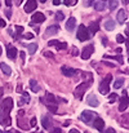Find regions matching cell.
<instances>
[{"label": "cell", "instance_id": "6da1fadb", "mask_svg": "<svg viewBox=\"0 0 129 133\" xmlns=\"http://www.w3.org/2000/svg\"><path fill=\"white\" fill-rule=\"evenodd\" d=\"M92 34H90V31H89V29H86L84 25H80L79 26V29H78V39L80 40V42H85V40H88L89 38H92L90 36Z\"/></svg>", "mask_w": 129, "mask_h": 133}, {"label": "cell", "instance_id": "7a4b0ae2", "mask_svg": "<svg viewBox=\"0 0 129 133\" xmlns=\"http://www.w3.org/2000/svg\"><path fill=\"white\" fill-rule=\"evenodd\" d=\"M111 80H112V76H111L110 74L103 78V80H102L101 84H99V93H101V94H107V93H108V89H110L108 87H110Z\"/></svg>", "mask_w": 129, "mask_h": 133}, {"label": "cell", "instance_id": "3957f363", "mask_svg": "<svg viewBox=\"0 0 129 133\" xmlns=\"http://www.w3.org/2000/svg\"><path fill=\"white\" fill-rule=\"evenodd\" d=\"M98 115L94 112V111H90V110H85V111H83V114H82V120L84 122V123H86V124H90L96 118H97Z\"/></svg>", "mask_w": 129, "mask_h": 133}, {"label": "cell", "instance_id": "277c9868", "mask_svg": "<svg viewBox=\"0 0 129 133\" xmlns=\"http://www.w3.org/2000/svg\"><path fill=\"white\" fill-rule=\"evenodd\" d=\"M12 109H13V99H12L10 97L4 98L3 102H1V111H4V112H6V114H10Z\"/></svg>", "mask_w": 129, "mask_h": 133}, {"label": "cell", "instance_id": "5b68a950", "mask_svg": "<svg viewBox=\"0 0 129 133\" xmlns=\"http://www.w3.org/2000/svg\"><path fill=\"white\" fill-rule=\"evenodd\" d=\"M86 89H88V83L79 84V85L76 87V89H75V92H74V96H75L78 99H82L83 96H84V93L86 92Z\"/></svg>", "mask_w": 129, "mask_h": 133}, {"label": "cell", "instance_id": "8992f818", "mask_svg": "<svg viewBox=\"0 0 129 133\" xmlns=\"http://www.w3.org/2000/svg\"><path fill=\"white\" fill-rule=\"evenodd\" d=\"M128 105H129V97H128V94H127V90H124V92H123V97H121V99H120L119 111H124V110L128 107Z\"/></svg>", "mask_w": 129, "mask_h": 133}, {"label": "cell", "instance_id": "52a82bcc", "mask_svg": "<svg viewBox=\"0 0 129 133\" xmlns=\"http://www.w3.org/2000/svg\"><path fill=\"white\" fill-rule=\"evenodd\" d=\"M0 123L5 127H9L12 124V119H10V115L4 112V111H0Z\"/></svg>", "mask_w": 129, "mask_h": 133}, {"label": "cell", "instance_id": "ba28073f", "mask_svg": "<svg viewBox=\"0 0 129 133\" xmlns=\"http://www.w3.org/2000/svg\"><path fill=\"white\" fill-rule=\"evenodd\" d=\"M93 52H94V45H88L85 46L84 49H83V53H82V58L83 59H88L92 54H93Z\"/></svg>", "mask_w": 129, "mask_h": 133}, {"label": "cell", "instance_id": "9c48e42d", "mask_svg": "<svg viewBox=\"0 0 129 133\" xmlns=\"http://www.w3.org/2000/svg\"><path fill=\"white\" fill-rule=\"evenodd\" d=\"M36 0H27L26 1V5H25V12L26 13H31L36 9Z\"/></svg>", "mask_w": 129, "mask_h": 133}, {"label": "cell", "instance_id": "30bf717a", "mask_svg": "<svg viewBox=\"0 0 129 133\" xmlns=\"http://www.w3.org/2000/svg\"><path fill=\"white\" fill-rule=\"evenodd\" d=\"M61 71H62V74H63L65 76H67V78H71V76H74V75L76 74V70H75V69L67 67V66H62Z\"/></svg>", "mask_w": 129, "mask_h": 133}, {"label": "cell", "instance_id": "8fae6325", "mask_svg": "<svg viewBox=\"0 0 129 133\" xmlns=\"http://www.w3.org/2000/svg\"><path fill=\"white\" fill-rule=\"evenodd\" d=\"M48 45H49V46H53V45H54L58 50L67 48V43H61V42H58V40H49V42H48Z\"/></svg>", "mask_w": 129, "mask_h": 133}, {"label": "cell", "instance_id": "7c38bea8", "mask_svg": "<svg viewBox=\"0 0 129 133\" xmlns=\"http://www.w3.org/2000/svg\"><path fill=\"white\" fill-rule=\"evenodd\" d=\"M93 127L101 132V131H103V128H105V122H103L99 116H97V118L94 119V122H93Z\"/></svg>", "mask_w": 129, "mask_h": 133}, {"label": "cell", "instance_id": "4fadbf2b", "mask_svg": "<svg viewBox=\"0 0 129 133\" xmlns=\"http://www.w3.org/2000/svg\"><path fill=\"white\" fill-rule=\"evenodd\" d=\"M127 12H125V9H119V12H118V16H116V19H118V22L119 23H124L125 21H127Z\"/></svg>", "mask_w": 129, "mask_h": 133}, {"label": "cell", "instance_id": "5bb4252c", "mask_svg": "<svg viewBox=\"0 0 129 133\" xmlns=\"http://www.w3.org/2000/svg\"><path fill=\"white\" fill-rule=\"evenodd\" d=\"M32 22H36V23H42L45 21V16H44L42 12H36V13H34V16H32Z\"/></svg>", "mask_w": 129, "mask_h": 133}, {"label": "cell", "instance_id": "9a60e30c", "mask_svg": "<svg viewBox=\"0 0 129 133\" xmlns=\"http://www.w3.org/2000/svg\"><path fill=\"white\" fill-rule=\"evenodd\" d=\"M75 26H76V19H75V17H70V18L67 19V22H66V30H67V31H72V30L75 29Z\"/></svg>", "mask_w": 129, "mask_h": 133}, {"label": "cell", "instance_id": "2e32d148", "mask_svg": "<svg viewBox=\"0 0 129 133\" xmlns=\"http://www.w3.org/2000/svg\"><path fill=\"white\" fill-rule=\"evenodd\" d=\"M86 102H88V105L92 106V107H97V106L99 105V102H98V99L96 98L94 94H89L88 98H86Z\"/></svg>", "mask_w": 129, "mask_h": 133}, {"label": "cell", "instance_id": "e0dca14e", "mask_svg": "<svg viewBox=\"0 0 129 133\" xmlns=\"http://www.w3.org/2000/svg\"><path fill=\"white\" fill-rule=\"evenodd\" d=\"M58 30H59V27H58L57 25L49 26V27H46V30H45V35H48V36H50V35H56V34L58 32Z\"/></svg>", "mask_w": 129, "mask_h": 133}, {"label": "cell", "instance_id": "ac0fdd59", "mask_svg": "<svg viewBox=\"0 0 129 133\" xmlns=\"http://www.w3.org/2000/svg\"><path fill=\"white\" fill-rule=\"evenodd\" d=\"M6 54H8V57H9L10 59H13V58H16V56L18 54V50H17V48L9 45V46L6 48Z\"/></svg>", "mask_w": 129, "mask_h": 133}, {"label": "cell", "instance_id": "d6986e66", "mask_svg": "<svg viewBox=\"0 0 129 133\" xmlns=\"http://www.w3.org/2000/svg\"><path fill=\"white\" fill-rule=\"evenodd\" d=\"M45 102H46V105H57V98L52 93H46L45 94Z\"/></svg>", "mask_w": 129, "mask_h": 133}, {"label": "cell", "instance_id": "ffe728a7", "mask_svg": "<svg viewBox=\"0 0 129 133\" xmlns=\"http://www.w3.org/2000/svg\"><path fill=\"white\" fill-rule=\"evenodd\" d=\"M0 69H1V71H3V74H5L6 76H9L10 74H12V69L5 63V62H1L0 63Z\"/></svg>", "mask_w": 129, "mask_h": 133}, {"label": "cell", "instance_id": "44dd1931", "mask_svg": "<svg viewBox=\"0 0 129 133\" xmlns=\"http://www.w3.org/2000/svg\"><path fill=\"white\" fill-rule=\"evenodd\" d=\"M42 124H43V128L44 129H49L50 127H52V120H50V118L49 116H43V120H42Z\"/></svg>", "mask_w": 129, "mask_h": 133}, {"label": "cell", "instance_id": "7402d4cb", "mask_svg": "<svg viewBox=\"0 0 129 133\" xmlns=\"http://www.w3.org/2000/svg\"><path fill=\"white\" fill-rule=\"evenodd\" d=\"M94 9L97 10V12H102V10H105L106 9V3L102 0V1H97V3H94Z\"/></svg>", "mask_w": 129, "mask_h": 133}, {"label": "cell", "instance_id": "603a6c76", "mask_svg": "<svg viewBox=\"0 0 129 133\" xmlns=\"http://www.w3.org/2000/svg\"><path fill=\"white\" fill-rule=\"evenodd\" d=\"M98 29H99V25H98V22H97V21H93V22L89 25V31H90V34H92V35H94V34L98 31Z\"/></svg>", "mask_w": 129, "mask_h": 133}, {"label": "cell", "instance_id": "cb8c5ba5", "mask_svg": "<svg viewBox=\"0 0 129 133\" xmlns=\"http://www.w3.org/2000/svg\"><path fill=\"white\" fill-rule=\"evenodd\" d=\"M105 29L107 30V31H112L114 29H115V22L112 21V19H107L106 22H105Z\"/></svg>", "mask_w": 129, "mask_h": 133}, {"label": "cell", "instance_id": "d4e9b609", "mask_svg": "<svg viewBox=\"0 0 129 133\" xmlns=\"http://www.w3.org/2000/svg\"><path fill=\"white\" fill-rule=\"evenodd\" d=\"M30 88H31L32 92H35V93L40 90V87H39V84L36 83V80H35V79H31V80H30Z\"/></svg>", "mask_w": 129, "mask_h": 133}, {"label": "cell", "instance_id": "484cf974", "mask_svg": "<svg viewBox=\"0 0 129 133\" xmlns=\"http://www.w3.org/2000/svg\"><path fill=\"white\" fill-rule=\"evenodd\" d=\"M119 5V0H108V8L110 10H115Z\"/></svg>", "mask_w": 129, "mask_h": 133}, {"label": "cell", "instance_id": "4316f807", "mask_svg": "<svg viewBox=\"0 0 129 133\" xmlns=\"http://www.w3.org/2000/svg\"><path fill=\"white\" fill-rule=\"evenodd\" d=\"M36 49H38V44H36V43H32V44L27 45V50H29L30 54H34V53L36 52Z\"/></svg>", "mask_w": 129, "mask_h": 133}, {"label": "cell", "instance_id": "83f0119b", "mask_svg": "<svg viewBox=\"0 0 129 133\" xmlns=\"http://www.w3.org/2000/svg\"><path fill=\"white\" fill-rule=\"evenodd\" d=\"M123 84H124V79H123V78H120V79H118V80L114 83V88H116V89L121 88V87H123Z\"/></svg>", "mask_w": 129, "mask_h": 133}, {"label": "cell", "instance_id": "f1b7e54d", "mask_svg": "<svg viewBox=\"0 0 129 133\" xmlns=\"http://www.w3.org/2000/svg\"><path fill=\"white\" fill-rule=\"evenodd\" d=\"M22 32H23V27H22V26H16V35H14V38L18 39V36H19Z\"/></svg>", "mask_w": 129, "mask_h": 133}, {"label": "cell", "instance_id": "f546056e", "mask_svg": "<svg viewBox=\"0 0 129 133\" xmlns=\"http://www.w3.org/2000/svg\"><path fill=\"white\" fill-rule=\"evenodd\" d=\"M63 3H65V5H67V6H72V5H76L78 0H63Z\"/></svg>", "mask_w": 129, "mask_h": 133}, {"label": "cell", "instance_id": "4dcf8cb0", "mask_svg": "<svg viewBox=\"0 0 129 133\" xmlns=\"http://www.w3.org/2000/svg\"><path fill=\"white\" fill-rule=\"evenodd\" d=\"M46 107L49 109V111L52 114H56L57 112V105H46Z\"/></svg>", "mask_w": 129, "mask_h": 133}, {"label": "cell", "instance_id": "1f68e13d", "mask_svg": "<svg viewBox=\"0 0 129 133\" xmlns=\"http://www.w3.org/2000/svg\"><path fill=\"white\" fill-rule=\"evenodd\" d=\"M56 18H57V21H62V19H65V16H63V13H62V12H57Z\"/></svg>", "mask_w": 129, "mask_h": 133}, {"label": "cell", "instance_id": "d6a6232c", "mask_svg": "<svg viewBox=\"0 0 129 133\" xmlns=\"http://www.w3.org/2000/svg\"><path fill=\"white\" fill-rule=\"evenodd\" d=\"M107 58H114V59H118L119 63H123V58H121V56H108Z\"/></svg>", "mask_w": 129, "mask_h": 133}, {"label": "cell", "instance_id": "836d02e7", "mask_svg": "<svg viewBox=\"0 0 129 133\" xmlns=\"http://www.w3.org/2000/svg\"><path fill=\"white\" fill-rule=\"evenodd\" d=\"M116 42H118L119 44H121V43H124V42H125V39H124V36H123V35H118V36H116Z\"/></svg>", "mask_w": 129, "mask_h": 133}, {"label": "cell", "instance_id": "e575fe53", "mask_svg": "<svg viewBox=\"0 0 129 133\" xmlns=\"http://www.w3.org/2000/svg\"><path fill=\"white\" fill-rule=\"evenodd\" d=\"M23 101H25L26 103H29V102H30V94H29L27 92H25V93H23Z\"/></svg>", "mask_w": 129, "mask_h": 133}, {"label": "cell", "instance_id": "d590c367", "mask_svg": "<svg viewBox=\"0 0 129 133\" xmlns=\"http://www.w3.org/2000/svg\"><path fill=\"white\" fill-rule=\"evenodd\" d=\"M108 98H110V102H111V103H112V102H115V99H116V98H118V96H116V94H115V93H111V94H110V96H108Z\"/></svg>", "mask_w": 129, "mask_h": 133}, {"label": "cell", "instance_id": "8d00e7d4", "mask_svg": "<svg viewBox=\"0 0 129 133\" xmlns=\"http://www.w3.org/2000/svg\"><path fill=\"white\" fill-rule=\"evenodd\" d=\"M36 124H38L36 118H32V119H31V122H30V125H31V127H36Z\"/></svg>", "mask_w": 129, "mask_h": 133}, {"label": "cell", "instance_id": "74e56055", "mask_svg": "<svg viewBox=\"0 0 129 133\" xmlns=\"http://www.w3.org/2000/svg\"><path fill=\"white\" fill-rule=\"evenodd\" d=\"M23 38H25V39H32V38H34V35H32L31 32H26V34L23 35Z\"/></svg>", "mask_w": 129, "mask_h": 133}, {"label": "cell", "instance_id": "f35d334b", "mask_svg": "<svg viewBox=\"0 0 129 133\" xmlns=\"http://www.w3.org/2000/svg\"><path fill=\"white\" fill-rule=\"evenodd\" d=\"M44 56H45V57H53V53H52V52H46V50H45V52H44Z\"/></svg>", "mask_w": 129, "mask_h": 133}, {"label": "cell", "instance_id": "ab89813d", "mask_svg": "<svg viewBox=\"0 0 129 133\" xmlns=\"http://www.w3.org/2000/svg\"><path fill=\"white\" fill-rule=\"evenodd\" d=\"M50 133H62V131H61L59 128H54V129H53Z\"/></svg>", "mask_w": 129, "mask_h": 133}, {"label": "cell", "instance_id": "60d3db41", "mask_svg": "<svg viewBox=\"0 0 129 133\" xmlns=\"http://www.w3.org/2000/svg\"><path fill=\"white\" fill-rule=\"evenodd\" d=\"M0 26H1V27H5V26H6V23H5L4 19H0Z\"/></svg>", "mask_w": 129, "mask_h": 133}, {"label": "cell", "instance_id": "b9f144b4", "mask_svg": "<svg viewBox=\"0 0 129 133\" xmlns=\"http://www.w3.org/2000/svg\"><path fill=\"white\" fill-rule=\"evenodd\" d=\"M5 5L6 6H12V0H5Z\"/></svg>", "mask_w": 129, "mask_h": 133}, {"label": "cell", "instance_id": "7bdbcfd3", "mask_svg": "<svg viewBox=\"0 0 129 133\" xmlns=\"http://www.w3.org/2000/svg\"><path fill=\"white\" fill-rule=\"evenodd\" d=\"M105 133H116V132H115V129H112V128H108V129H107V131H106Z\"/></svg>", "mask_w": 129, "mask_h": 133}, {"label": "cell", "instance_id": "ee69618b", "mask_svg": "<svg viewBox=\"0 0 129 133\" xmlns=\"http://www.w3.org/2000/svg\"><path fill=\"white\" fill-rule=\"evenodd\" d=\"M53 4L54 5H59L61 4V0H53Z\"/></svg>", "mask_w": 129, "mask_h": 133}, {"label": "cell", "instance_id": "f6af8a7d", "mask_svg": "<svg viewBox=\"0 0 129 133\" xmlns=\"http://www.w3.org/2000/svg\"><path fill=\"white\" fill-rule=\"evenodd\" d=\"M70 133H80L78 129H70Z\"/></svg>", "mask_w": 129, "mask_h": 133}, {"label": "cell", "instance_id": "bcb514c9", "mask_svg": "<svg viewBox=\"0 0 129 133\" xmlns=\"http://www.w3.org/2000/svg\"><path fill=\"white\" fill-rule=\"evenodd\" d=\"M21 3H22V0H16V5H21Z\"/></svg>", "mask_w": 129, "mask_h": 133}, {"label": "cell", "instance_id": "7dc6e473", "mask_svg": "<svg viewBox=\"0 0 129 133\" xmlns=\"http://www.w3.org/2000/svg\"><path fill=\"white\" fill-rule=\"evenodd\" d=\"M6 17H8V18H10V10H8V12H6Z\"/></svg>", "mask_w": 129, "mask_h": 133}, {"label": "cell", "instance_id": "c3c4849f", "mask_svg": "<svg viewBox=\"0 0 129 133\" xmlns=\"http://www.w3.org/2000/svg\"><path fill=\"white\" fill-rule=\"evenodd\" d=\"M125 34L129 36V27H127V29H125Z\"/></svg>", "mask_w": 129, "mask_h": 133}, {"label": "cell", "instance_id": "681fc988", "mask_svg": "<svg viewBox=\"0 0 129 133\" xmlns=\"http://www.w3.org/2000/svg\"><path fill=\"white\" fill-rule=\"evenodd\" d=\"M123 3H124V4H128V3H129V0H123Z\"/></svg>", "mask_w": 129, "mask_h": 133}, {"label": "cell", "instance_id": "f907efd6", "mask_svg": "<svg viewBox=\"0 0 129 133\" xmlns=\"http://www.w3.org/2000/svg\"><path fill=\"white\" fill-rule=\"evenodd\" d=\"M89 4H92V0H88V3H86V5H89Z\"/></svg>", "mask_w": 129, "mask_h": 133}, {"label": "cell", "instance_id": "816d5d0a", "mask_svg": "<svg viewBox=\"0 0 129 133\" xmlns=\"http://www.w3.org/2000/svg\"><path fill=\"white\" fill-rule=\"evenodd\" d=\"M1 53H3V49H1V46H0V56H1Z\"/></svg>", "mask_w": 129, "mask_h": 133}, {"label": "cell", "instance_id": "f5cc1de1", "mask_svg": "<svg viewBox=\"0 0 129 133\" xmlns=\"http://www.w3.org/2000/svg\"><path fill=\"white\" fill-rule=\"evenodd\" d=\"M40 1H42V3H45V1H46V0H40Z\"/></svg>", "mask_w": 129, "mask_h": 133}, {"label": "cell", "instance_id": "db71d44e", "mask_svg": "<svg viewBox=\"0 0 129 133\" xmlns=\"http://www.w3.org/2000/svg\"><path fill=\"white\" fill-rule=\"evenodd\" d=\"M128 53H129V42H128Z\"/></svg>", "mask_w": 129, "mask_h": 133}, {"label": "cell", "instance_id": "11a10c76", "mask_svg": "<svg viewBox=\"0 0 129 133\" xmlns=\"http://www.w3.org/2000/svg\"><path fill=\"white\" fill-rule=\"evenodd\" d=\"M0 133H3V132H1V129H0Z\"/></svg>", "mask_w": 129, "mask_h": 133}, {"label": "cell", "instance_id": "9f6ffc18", "mask_svg": "<svg viewBox=\"0 0 129 133\" xmlns=\"http://www.w3.org/2000/svg\"><path fill=\"white\" fill-rule=\"evenodd\" d=\"M8 133H13V132H8Z\"/></svg>", "mask_w": 129, "mask_h": 133}, {"label": "cell", "instance_id": "6f0895ef", "mask_svg": "<svg viewBox=\"0 0 129 133\" xmlns=\"http://www.w3.org/2000/svg\"><path fill=\"white\" fill-rule=\"evenodd\" d=\"M14 133H19V132H14Z\"/></svg>", "mask_w": 129, "mask_h": 133}]
</instances>
